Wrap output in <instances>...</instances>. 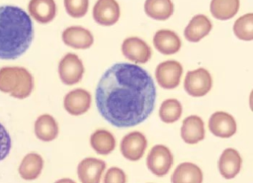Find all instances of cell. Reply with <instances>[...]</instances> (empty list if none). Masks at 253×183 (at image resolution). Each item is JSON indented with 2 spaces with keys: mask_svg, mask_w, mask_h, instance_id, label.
I'll use <instances>...</instances> for the list:
<instances>
[{
  "mask_svg": "<svg viewBox=\"0 0 253 183\" xmlns=\"http://www.w3.org/2000/svg\"><path fill=\"white\" fill-rule=\"evenodd\" d=\"M98 112L117 128L144 122L153 112L156 88L150 74L140 66L119 62L100 78L95 92Z\"/></svg>",
  "mask_w": 253,
  "mask_h": 183,
  "instance_id": "6da1fadb",
  "label": "cell"
},
{
  "mask_svg": "<svg viewBox=\"0 0 253 183\" xmlns=\"http://www.w3.org/2000/svg\"><path fill=\"white\" fill-rule=\"evenodd\" d=\"M33 39L30 15L15 5L0 6V59L20 57L28 50Z\"/></svg>",
  "mask_w": 253,
  "mask_h": 183,
  "instance_id": "7a4b0ae2",
  "label": "cell"
},
{
  "mask_svg": "<svg viewBox=\"0 0 253 183\" xmlns=\"http://www.w3.org/2000/svg\"><path fill=\"white\" fill-rule=\"evenodd\" d=\"M34 90V77L21 66H4L0 68V91L16 99L29 97Z\"/></svg>",
  "mask_w": 253,
  "mask_h": 183,
  "instance_id": "3957f363",
  "label": "cell"
},
{
  "mask_svg": "<svg viewBox=\"0 0 253 183\" xmlns=\"http://www.w3.org/2000/svg\"><path fill=\"white\" fill-rule=\"evenodd\" d=\"M212 86L211 73L203 67L188 71L184 80L185 91L193 97H203L208 94Z\"/></svg>",
  "mask_w": 253,
  "mask_h": 183,
  "instance_id": "277c9868",
  "label": "cell"
},
{
  "mask_svg": "<svg viewBox=\"0 0 253 183\" xmlns=\"http://www.w3.org/2000/svg\"><path fill=\"white\" fill-rule=\"evenodd\" d=\"M174 162L170 149L163 144L154 145L146 157V165L149 171L156 176H164L168 173Z\"/></svg>",
  "mask_w": 253,
  "mask_h": 183,
  "instance_id": "5b68a950",
  "label": "cell"
},
{
  "mask_svg": "<svg viewBox=\"0 0 253 183\" xmlns=\"http://www.w3.org/2000/svg\"><path fill=\"white\" fill-rule=\"evenodd\" d=\"M84 74V65L75 53H66L58 63V75L65 85H74L81 81Z\"/></svg>",
  "mask_w": 253,
  "mask_h": 183,
  "instance_id": "8992f818",
  "label": "cell"
},
{
  "mask_svg": "<svg viewBox=\"0 0 253 183\" xmlns=\"http://www.w3.org/2000/svg\"><path fill=\"white\" fill-rule=\"evenodd\" d=\"M183 74L182 64L173 59L159 63L155 69V78L160 87L164 89H174L181 81Z\"/></svg>",
  "mask_w": 253,
  "mask_h": 183,
  "instance_id": "52a82bcc",
  "label": "cell"
},
{
  "mask_svg": "<svg viewBox=\"0 0 253 183\" xmlns=\"http://www.w3.org/2000/svg\"><path fill=\"white\" fill-rule=\"evenodd\" d=\"M147 146V139L140 132H130L121 141V152L125 158L130 161L139 160Z\"/></svg>",
  "mask_w": 253,
  "mask_h": 183,
  "instance_id": "ba28073f",
  "label": "cell"
},
{
  "mask_svg": "<svg viewBox=\"0 0 253 183\" xmlns=\"http://www.w3.org/2000/svg\"><path fill=\"white\" fill-rule=\"evenodd\" d=\"M124 56L134 63H146L152 54L150 46L137 37L126 38L122 44Z\"/></svg>",
  "mask_w": 253,
  "mask_h": 183,
  "instance_id": "9c48e42d",
  "label": "cell"
},
{
  "mask_svg": "<svg viewBox=\"0 0 253 183\" xmlns=\"http://www.w3.org/2000/svg\"><path fill=\"white\" fill-rule=\"evenodd\" d=\"M209 129L215 137L227 138L236 133L237 124L232 115L223 111H217L210 117Z\"/></svg>",
  "mask_w": 253,
  "mask_h": 183,
  "instance_id": "30bf717a",
  "label": "cell"
},
{
  "mask_svg": "<svg viewBox=\"0 0 253 183\" xmlns=\"http://www.w3.org/2000/svg\"><path fill=\"white\" fill-rule=\"evenodd\" d=\"M91 94L82 88L69 91L63 100V107L72 116L85 114L91 106Z\"/></svg>",
  "mask_w": 253,
  "mask_h": 183,
  "instance_id": "8fae6325",
  "label": "cell"
},
{
  "mask_svg": "<svg viewBox=\"0 0 253 183\" xmlns=\"http://www.w3.org/2000/svg\"><path fill=\"white\" fill-rule=\"evenodd\" d=\"M120 15V6L116 0H98L93 7V18L102 26L116 24Z\"/></svg>",
  "mask_w": 253,
  "mask_h": 183,
  "instance_id": "7c38bea8",
  "label": "cell"
},
{
  "mask_svg": "<svg viewBox=\"0 0 253 183\" xmlns=\"http://www.w3.org/2000/svg\"><path fill=\"white\" fill-rule=\"evenodd\" d=\"M106 162L95 157H87L77 166V175L81 183H100Z\"/></svg>",
  "mask_w": 253,
  "mask_h": 183,
  "instance_id": "4fadbf2b",
  "label": "cell"
},
{
  "mask_svg": "<svg viewBox=\"0 0 253 183\" xmlns=\"http://www.w3.org/2000/svg\"><path fill=\"white\" fill-rule=\"evenodd\" d=\"M62 41L67 46L76 49H86L93 45L94 38L89 30L80 26H72L63 31Z\"/></svg>",
  "mask_w": 253,
  "mask_h": 183,
  "instance_id": "5bb4252c",
  "label": "cell"
},
{
  "mask_svg": "<svg viewBox=\"0 0 253 183\" xmlns=\"http://www.w3.org/2000/svg\"><path fill=\"white\" fill-rule=\"evenodd\" d=\"M205 124L201 117L192 115L184 119L181 127V137L189 144H195L205 138Z\"/></svg>",
  "mask_w": 253,
  "mask_h": 183,
  "instance_id": "9a60e30c",
  "label": "cell"
},
{
  "mask_svg": "<svg viewBox=\"0 0 253 183\" xmlns=\"http://www.w3.org/2000/svg\"><path fill=\"white\" fill-rule=\"evenodd\" d=\"M242 159L239 152L234 148H226L218 159V170L225 179L234 178L241 169Z\"/></svg>",
  "mask_w": 253,
  "mask_h": 183,
  "instance_id": "2e32d148",
  "label": "cell"
},
{
  "mask_svg": "<svg viewBox=\"0 0 253 183\" xmlns=\"http://www.w3.org/2000/svg\"><path fill=\"white\" fill-rule=\"evenodd\" d=\"M155 48L162 54H173L180 50L182 43L179 36L171 30H159L153 37Z\"/></svg>",
  "mask_w": 253,
  "mask_h": 183,
  "instance_id": "e0dca14e",
  "label": "cell"
},
{
  "mask_svg": "<svg viewBox=\"0 0 253 183\" xmlns=\"http://www.w3.org/2000/svg\"><path fill=\"white\" fill-rule=\"evenodd\" d=\"M211 22L203 14L194 16L184 30V37L187 41L192 43L200 42L208 36L211 30Z\"/></svg>",
  "mask_w": 253,
  "mask_h": 183,
  "instance_id": "ac0fdd59",
  "label": "cell"
},
{
  "mask_svg": "<svg viewBox=\"0 0 253 183\" xmlns=\"http://www.w3.org/2000/svg\"><path fill=\"white\" fill-rule=\"evenodd\" d=\"M28 11L37 22L47 24L56 15V5L54 0H30Z\"/></svg>",
  "mask_w": 253,
  "mask_h": 183,
  "instance_id": "d6986e66",
  "label": "cell"
},
{
  "mask_svg": "<svg viewBox=\"0 0 253 183\" xmlns=\"http://www.w3.org/2000/svg\"><path fill=\"white\" fill-rule=\"evenodd\" d=\"M35 135L42 141H51L58 135V125L55 119L49 114L39 116L35 122Z\"/></svg>",
  "mask_w": 253,
  "mask_h": 183,
  "instance_id": "ffe728a7",
  "label": "cell"
},
{
  "mask_svg": "<svg viewBox=\"0 0 253 183\" xmlns=\"http://www.w3.org/2000/svg\"><path fill=\"white\" fill-rule=\"evenodd\" d=\"M172 183H202L203 172L201 168L192 162L179 164L171 175Z\"/></svg>",
  "mask_w": 253,
  "mask_h": 183,
  "instance_id": "44dd1931",
  "label": "cell"
},
{
  "mask_svg": "<svg viewBox=\"0 0 253 183\" xmlns=\"http://www.w3.org/2000/svg\"><path fill=\"white\" fill-rule=\"evenodd\" d=\"M43 159L36 152H30L24 156L19 166V174L25 180L37 179L42 170Z\"/></svg>",
  "mask_w": 253,
  "mask_h": 183,
  "instance_id": "7402d4cb",
  "label": "cell"
},
{
  "mask_svg": "<svg viewBox=\"0 0 253 183\" xmlns=\"http://www.w3.org/2000/svg\"><path fill=\"white\" fill-rule=\"evenodd\" d=\"M90 144L98 154L108 155L115 149L116 139L111 132L100 129L91 135Z\"/></svg>",
  "mask_w": 253,
  "mask_h": 183,
  "instance_id": "603a6c76",
  "label": "cell"
},
{
  "mask_svg": "<svg viewBox=\"0 0 253 183\" xmlns=\"http://www.w3.org/2000/svg\"><path fill=\"white\" fill-rule=\"evenodd\" d=\"M144 12L154 20L164 21L174 13V4L171 0H146Z\"/></svg>",
  "mask_w": 253,
  "mask_h": 183,
  "instance_id": "cb8c5ba5",
  "label": "cell"
},
{
  "mask_svg": "<svg viewBox=\"0 0 253 183\" xmlns=\"http://www.w3.org/2000/svg\"><path fill=\"white\" fill-rule=\"evenodd\" d=\"M239 5V0H211L210 9L215 19L225 21L236 15Z\"/></svg>",
  "mask_w": 253,
  "mask_h": 183,
  "instance_id": "d4e9b609",
  "label": "cell"
},
{
  "mask_svg": "<svg viewBox=\"0 0 253 183\" xmlns=\"http://www.w3.org/2000/svg\"><path fill=\"white\" fill-rule=\"evenodd\" d=\"M183 113L181 103L177 99H166L162 102L159 108V118L166 124L177 122Z\"/></svg>",
  "mask_w": 253,
  "mask_h": 183,
  "instance_id": "484cf974",
  "label": "cell"
},
{
  "mask_svg": "<svg viewBox=\"0 0 253 183\" xmlns=\"http://www.w3.org/2000/svg\"><path fill=\"white\" fill-rule=\"evenodd\" d=\"M234 35L242 41L253 40V14L248 13L239 17L233 25Z\"/></svg>",
  "mask_w": 253,
  "mask_h": 183,
  "instance_id": "4316f807",
  "label": "cell"
},
{
  "mask_svg": "<svg viewBox=\"0 0 253 183\" xmlns=\"http://www.w3.org/2000/svg\"><path fill=\"white\" fill-rule=\"evenodd\" d=\"M64 7L72 18H81L88 11L89 0H64Z\"/></svg>",
  "mask_w": 253,
  "mask_h": 183,
  "instance_id": "83f0119b",
  "label": "cell"
},
{
  "mask_svg": "<svg viewBox=\"0 0 253 183\" xmlns=\"http://www.w3.org/2000/svg\"><path fill=\"white\" fill-rule=\"evenodd\" d=\"M12 147L11 137L6 128L0 123V161L7 157Z\"/></svg>",
  "mask_w": 253,
  "mask_h": 183,
  "instance_id": "f1b7e54d",
  "label": "cell"
},
{
  "mask_svg": "<svg viewBox=\"0 0 253 183\" xmlns=\"http://www.w3.org/2000/svg\"><path fill=\"white\" fill-rule=\"evenodd\" d=\"M103 183H126V175L123 169L111 167L106 171Z\"/></svg>",
  "mask_w": 253,
  "mask_h": 183,
  "instance_id": "f546056e",
  "label": "cell"
},
{
  "mask_svg": "<svg viewBox=\"0 0 253 183\" xmlns=\"http://www.w3.org/2000/svg\"><path fill=\"white\" fill-rule=\"evenodd\" d=\"M54 183H76V182L73 181L72 179H69V178H62V179H59V180L55 181Z\"/></svg>",
  "mask_w": 253,
  "mask_h": 183,
  "instance_id": "4dcf8cb0",
  "label": "cell"
}]
</instances>
